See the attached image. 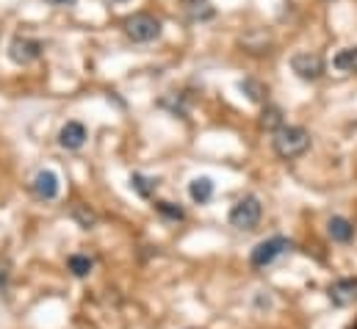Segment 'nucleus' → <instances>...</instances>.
Instances as JSON below:
<instances>
[{
	"instance_id": "1",
	"label": "nucleus",
	"mask_w": 357,
	"mask_h": 329,
	"mask_svg": "<svg viewBox=\"0 0 357 329\" xmlns=\"http://www.w3.org/2000/svg\"><path fill=\"white\" fill-rule=\"evenodd\" d=\"M271 147L280 158L291 161L310 150V133L299 125H282L277 133H271Z\"/></svg>"
},
{
	"instance_id": "2",
	"label": "nucleus",
	"mask_w": 357,
	"mask_h": 329,
	"mask_svg": "<svg viewBox=\"0 0 357 329\" xmlns=\"http://www.w3.org/2000/svg\"><path fill=\"white\" fill-rule=\"evenodd\" d=\"M125 36L136 45H147V42H155L161 36V22L147 14V11H136L125 20Z\"/></svg>"
},
{
	"instance_id": "3",
	"label": "nucleus",
	"mask_w": 357,
	"mask_h": 329,
	"mask_svg": "<svg viewBox=\"0 0 357 329\" xmlns=\"http://www.w3.org/2000/svg\"><path fill=\"white\" fill-rule=\"evenodd\" d=\"M261 213H264L261 199H258V197H244V199H238V202L233 205V211H230V224H233L236 230H255L258 222H261Z\"/></svg>"
},
{
	"instance_id": "4",
	"label": "nucleus",
	"mask_w": 357,
	"mask_h": 329,
	"mask_svg": "<svg viewBox=\"0 0 357 329\" xmlns=\"http://www.w3.org/2000/svg\"><path fill=\"white\" fill-rule=\"evenodd\" d=\"M294 244L288 241V238H282V236H274V238H268V241H261L258 247L252 249V254H250V263L255 266V268H266L271 266L280 254H285V252H291Z\"/></svg>"
},
{
	"instance_id": "5",
	"label": "nucleus",
	"mask_w": 357,
	"mask_h": 329,
	"mask_svg": "<svg viewBox=\"0 0 357 329\" xmlns=\"http://www.w3.org/2000/svg\"><path fill=\"white\" fill-rule=\"evenodd\" d=\"M42 42L39 39H31V36H14L11 45H8V59L14 64H31L42 56Z\"/></svg>"
},
{
	"instance_id": "6",
	"label": "nucleus",
	"mask_w": 357,
	"mask_h": 329,
	"mask_svg": "<svg viewBox=\"0 0 357 329\" xmlns=\"http://www.w3.org/2000/svg\"><path fill=\"white\" fill-rule=\"evenodd\" d=\"M291 70L302 81H319L324 75V59L319 53H296L291 59Z\"/></svg>"
},
{
	"instance_id": "7",
	"label": "nucleus",
	"mask_w": 357,
	"mask_h": 329,
	"mask_svg": "<svg viewBox=\"0 0 357 329\" xmlns=\"http://www.w3.org/2000/svg\"><path fill=\"white\" fill-rule=\"evenodd\" d=\"M31 191H33V197H36V199L50 202V199H56V197H59V191H61V180H59V174H56V171L42 169V171H36V174H33V180H31Z\"/></svg>"
},
{
	"instance_id": "8",
	"label": "nucleus",
	"mask_w": 357,
	"mask_h": 329,
	"mask_svg": "<svg viewBox=\"0 0 357 329\" xmlns=\"http://www.w3.org/2000/svg\"><path fill=\"white\" fill-rule=\"evenodd\" d=\"M86 144V128L81 122H67L61 130H59V147L61 150H81Z\"/></svg>"
},
{
	"instance_id": "9",
	"label": "nucleus",
	"mask_w": 357,
	"mask_h": 329,
	"mask_svg": "<svg viewBox=\"0 0 357 329\" xmlns=\"http://www.w3.org/2000/svg\"><path fill=\"white\" fill-rule=\"evenodd\" d=\"M330 302L335 307H349L357 302V280H335L330 285Z\"/></svg>"
},
{
	"instance_id": "10",
	"label": "nucleus",
	"mask_w": 357,
	"mask_h": 329,
	"mask_svg": "<svg viewBox=\"0 0 357 329\" xmlns=\"http://www.w3.org/2000/svg\"><path fill=\"white\" fill-rule=\"evenodd\" d=\"M327 236L333 241H338V244H349L355 238V224L349 219H344V216H333L327 222Z\"/></svg>"
},
{
	"instance_id": "11",
	"label": "nucleus",
	"mask_w": 357,
	"mask_h": 329,
	"mask_svg": "<svg viewBox=\"0 0 357 329\" xmlns=\"http://www.w3.org/2000/svg\"><path fill=\"white\" fill-rule=\"evenodd\" d=\"M188 197H191L197 205L211 202V197H213V180H211V177H194L191 185H188Z\"/></svg>"
},
{
	"instance_id": "12",
	"label": "nucleus",
	"mask_w": 357,
	"mask_h": 329,
	"mask_svg": "<svg viewBox=\"0 0 357 329\" xmlns=\"http://www.w3.org/2000/svg\"><path fill=\"white\" fill-rule=\"evenodd\" d=\"M185 14L194 22H205V20H213L216 8L211 6V0H185Z\"/></svg>"
},
{
	"instance_id": "13",
	"label": "nucleus",
	"mask_w": 357,
	"mask_h": 329,
	"mask_svg": "<svg viewBox=\"0 0 357 329\" xmlns=\"http://www.w3.org/2000/svg\"><path fill=\"white\" fill-rule=\"evenodd\" d=\"M238 89L247 94V100H252V102H266L268 100V86L261 81H255V78H244V81L238 83Z\"/></svg>"
},
{
	"instance_id": "14",
	"label": "nucleus",
	"mask_w": 357,
	"mask_h": 329,
	"mask_svg": "<svg viewBox=\"0 0 357 329\" xmlns=\"http://www.w3.org/2000/svg\"><path fill=\"white\" fill-rule=\"evenodd\" d=\"M282 125H285L282 108H280V105H266V108H264V114H261V128L268 130V133H277Z\"/></svg>"
},
{
	"instance_id": "15",
	"label": "nucleus",
	"mask_w": 357,
	"mask_h": 329,
	"mask_svg": "<svg viewBox=\"0 0 357 329\" xmlns=\"http://www.w3.org/2000/svg\"><path fill=\"white\" fill-rule=\"evenodd\" d=\"M130 185H133V191L139 194V197H144V199H150L153 194H155V188H158V180H153V177H144V174H130Z\"/></svg>"
},
{
	"instance_id": "16",
	"label": "nucleus",
	"mask_w": 357,
	"mask_h": 329,
	"mask_svg": "<svg viewBox=\"0 0 357 329\" xmlns=\"http://www.w3.org/2000/svg\"><path fill=\"white\" fill-rule=\"evenodd\" d=\"M67 268L75 274V277H89L91 268H94V260L89 254H70L67 257Z\"/></svg>"
},
{
	"instance_id": "17",
	"label": "nucleus",
	"mask_w": 357,
	"mask_h": 329,
	"mask_svg": "<svg viewBox=\"0 0 357 329\" xmlns=\"http://www.w3.org/2000/svg\"><path fill=\"white\" fill-rule=\"evenodd\" d=\"M333 67L341 72H357V47H347L333 59Z\"/></svg>"
},
{
	"instance_id": "18",
	"label": "nucleus",
	"mask_w": 357,
	"mask_h": 329,
	"mask_svg": "<svg viewBox=\"0 0 357 329\" xmlns=\"http://www.w3.org/2000/svg\"><path fill=\"white\" fill-rule=\"evenodd\" d=\"M155 211H158V216L161 219H167V222H183L185 219V211L175 205V202H155Z\"/></svg>"
},
{
	"instance_id": "19",
	"label": "nucleus",
	"mask_w": 357,
	"mask_h": 329,
	"mask_svg": "<svg viewBox=\"0 0 357 329\" xmlns=\"http://www.w3.org/2000/svg\"><path fill=\"white\" fill-rule=\"evenodd\" d=\"M73 219H75L84 230H91L94 222H97V216H94V211H91L89 205H75V208H73Z\"/></svg>"
},
{
	"instance_id": "20",
	"label": "nucleus",
	"mask_w": 357,
	"mask_h": 329,
	"mask_svg": "<svg viewBox=\"0 0 357 329\" xmlns=\"http://www.w3.org/2000/svg\"><path fill=\"white\" fill-rule=\"evenodd\" d=\"M47 3H53V6H73L75 0H47Z\"/></svg>"
},
{
	"instance_id": "21",
	"label": "nucleus",
	"mask_w": 357,
	"mask_h": 329,
	"mask_svg": "<svg viewBox=\"0 0 357 329\" xmlns=\"http://www.w3.org/2000/svg\"><path fill=\"white\" fill-rule=\"evenodd\" d=\"M352 329H357V321H355V327H352Z\"/></svg>"
}]
</instances>
